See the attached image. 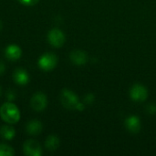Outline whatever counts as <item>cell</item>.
I'll return each mask as SVG.
<instances>
[{"mask_svg": "<svg viewBox=\"0 0 156 156\" xmlns=\"http://www.w3.org/2000/svg\"><path fill=\"white\" fill-rule=\"evenodd\" d=\"M84 101L86 104H92V102L94 101V96L90 93L87 94L84 98Z\"/></svg>", "mask_w": 156, "mask_h": 156, "instance_id": "cell-18", "label": "cell"}, {"mask_svg": "<svg viewBox=\"0 0 156 156\" xmlns=\"http://www.w3.org/2000/svg\"><path fill=\"white\" fill-rule=\"evenodd\" d=\"M5 71V66L2 60H0V75H2Z\"/></svg>", "mask_w": 156, "mask_h": 156, "instance_id": "cell-20", "label": "cell"}, {"mask_svg": "<svg viewBox=\"0 0 156 156\" xmlns=\"http://www.w3.org/2000/svg\"><path fill=\"white\" fill-rule=\"evenodd\" d=\"M60 101L62 105L69 110H76L78 103L80 102L78 96L70 90L64 89L60 93Z\"/></svg>", "mask_w": 156, "mask_h": 156, "instance_id": "cell-3", "label": "cell"}, {"mask_svg": "<svg viewBox=\"0 0 156 156\" xmlns=\"http://www.w3.org/2000/svg\"><path fill=\"white\" fill-rule=\"evenodd\" d=\"M24 154L27 156H41L42 148L40 144L33 139L27 140L23 145Z\"/></svg>", "mask_w": 156, "mask_h": 156, "instance_id": "cell-7", "label": "cell"}, {"mask_svg": "<svg viewBox=\"0 0 156 156\" xmlns=\"http://www.w3.org/2000/svg\"><path fill=\"white\" fill-rule=\"evenodd\" d=\"M5 56L9 60H17L22 56V49L16 44H10L5 48Z\"/></svg>", "mask_w": 156, "mask_h": 156, "instance_id": "cell-8", "label": "cell"}, {"mask_svg": "<svg viewBox=\"0 0 156 156\" xmlns=\"http://www.w3.org/2000/svg\"><path fill=\"white\" fill-rule=\"evenodd\" d=\"M1 96H2V88L0 86V98H1Z\"/></svg>", "mask_w": 156, "mask_h": 156, "instance_id": "cell-23", "label": "cell"}, {"mask_svg": "<svg viewBox=\"0 0 156 156\" xmlns=\"http://www.w3.org/2000/svg\"><path fill=\"white\" fill-rule=\"evenodd\" d=\"M69 58L71 60V62L75 65H84L87 60H88V56L86 54V52H84L83 50H73L70 54H69Z\"/></svg>", "mask_w": 156, "mask_h": 156, "instance_id": "cell-11", "label": "cell"}, {"mask_svg": "<svg viewBox=\"0 0 156 156\" xmlns=\"http://www.w3.org/2000/svg\"><path fill=\"white\" fill-rule=\"evenodd\" d=\"M130 96L133 101L136 102H142L147 99L148 91L144 86L141 84H134L130 90Z\"/></svg>", "mask_w": 156, "mask_h": 156, "instance_id": "cell-6", "label": "cell"}, {"mask_svg": "<svg viewBox=\"0 0 156 156\" xmlns=\"http://www.w3.org/2000/svg\"><path fill=\"white\" fill-rule=\"evenodd\" d=\"M2 27H3V24H2V22L0 21V31H1V29H2Z\"/></svg>", "mask_w": 156, "mask_h": 156, "instance_id": "cell-22", "label": "cell"}, {"mask_svg": "<svg viewBox=\"0 0 156 156\" xmlns=\"http://www.w3.org/2000/svg\"><path fill=\"white\" fill-rule=\"evenodd\" d=\"M43 130V124L37 120H31L26 125V132L31 136H37L41 133Z\"/></svg>", "mask_w": 156, "mask_h": 156, "instance_id": "cell-10", "label": "cell"}, {"mask_svg": "<svg viewBox=\"0 0 156 156\" xmlns=\"http://www.w3.org/2000/svg\"><path fill=\"white\" fill-rule=\"evenodd\" d=\"M84 108H85L84 104H82L81 102H79V103H78V105H77V107H76V110H78V111H80V112H81V111H83V110H84Z\"/></svg>", "mask_w": 156, "mask_h": 156, "instance_id": "cell-21", "label": "cell"}, {"mask_svg": "<svg viewBox=\"0 0 156 156\" xmlns=\"http://www.w3.org/2000/svg\"><path fill=\"white\" fill-rule=\"evenodd\" d=\"M58 64V57L54 53H45L40 56L37 61V65L40 69L44 71L53 70Z\"/></svg>", "mask_w": 156, "mask_h": 156, "instance_id": "cell-2", "label": "cell"}, {"mask_svg": "<svg viewBox=\"0 0 156 156\" xmlns=\"http://www.w3.org/2000/svg\"><path fill=\"white\" fill-rule=\"evenodd\" d=\"M30 105L32 109L36 112H39L44 111L48 105V98L46 94H44L43 92L35 93L30 100Z\"/></svg>", "mask_w": 156, "mask_h": 156, "instance_id": "cell-5", "label": "cell"}, {"mask_svg": "<svg viewBox=\"0 0 156 156\" xmlns=\"http://www.w3.org/2000/svg\"><path fill=\"white\" fill-rule=\"evenodd\" d=\"M0 136L4 140L11 141L16 136V130L11 125H4L0 128Z\"/></svg>", "mask_w": 156, "mask_h": 156, "instance_id": "cell-13", "label": "cell"}, {"mask_svg": "<svg viewBox=\"0 0 156 156\" xmlns=\"http://www.w3.org/2000/svg\"><path fill=\"white\" fill-rule=\"evenodd\" d=\"M19 109L12 102L7 101L1 105L0 107V117L4 122L8 124H15L20 120Z\"/></svg>", "mask_w": 156, "mask_h": 156, "instance_id": "cell-1", "label": "cell"}, {"mask_svg": "<svg viewBox=\"0 0 156 156\" xmlns=\"http://www.w3.org/2000/svg\"><path fill=\"white\" fill-rule=\"evenodd\" d=\"M13 80L17 85H21V86L27 85L29 81V74L24 69L17 68L13 72Z\"/></svg>", "mask_w": 156, "mask_h": 156, "instance_id": "cell-9", "label": "cell"}, {"mask_svg": "<svg viewBox=\"0 0 156 156\" xmlns=\"http://www.w3.org/2000/svg\"><path fill=\"white\" fill-rule=\"evenodd\" d=\"M45 146H46L48 151H50V152L56 151L59 146V139H58V137L54 135V134H51V135L48 136V138L46 139V142H45Z\"/></svg>", "mask_w": 156, "mask_h": 156, "instance_id": "cell-14", "label": "cell"}, {"mask_svg": "<svg viewBox=\"0 0 156 156\" xmlns=\"http://www.w3.org/2000/svg\"><path fill=\"white\" fill-rule=\"evenodd\" d=\"M125 126L130 133H137L141 130V121L137 116H130L125 121Z\"/></svg>", "mask_w": 156, "mask_h": 156, "instance_id": "cell-12", "label": "cell"}, {"mask_svg": "<svg viewBox=\"0 0 156 156\" xmlns=\"http://www.w3.org/2000/svg\"><path fill=\"white\" fill-rule=\"evenodd\" d=\"M48 41L54 48H60L64 45L66 37L59 28H52L48 33Z\"/></svg>", "mask_w": 156, "mask_h": 156, "instance_id": "cell-4", "label": "cell"}, {"mask_svg": "<svg viewBox=\"0 0 156 156\" xmlns=\"http://www.w3.org/2000/svg\"><path fill=\"white\" fill-rule=\"evenodd\" d=\"M18 2L24 5H27V6H31V5H36L38 0H18Z\"/></svg>", "mask_w": 156, "mask_h": 156, "instance_id": "cell-17", "label": "cell"}, {"mask_svg": "<svg viewBox=\"0 0 156 156\" xmlns=\"http://www.w3.org/2000/svg\"><path fill=\"white\" fill-rule=\"evenodd\" d=\"M148 111H149V112H150V113H152V114L155 113L156 106L154 105V104H150V105L148 106Z\"/></svg>", "mask_w": 156, "mask_h": 156, "instance_id": "cell-19", "label": "cell"}, {"mask_svg": "<svg viewBox=\"0 0 156 156\" xmlns=\"http://www.w3.org/2000/svg\"><path fill=\"white\" fill-rule=\"evenodd\" d=\"M16 92L13 90H8L5 93V98L8 101H13L16 99Z\"/></svg>", "mask_w": 156, "mask_h": 156, "instance_id": "cell-16", "label": "cell"}, {"mask_svg": "<svg viewBox=\"0 0 156 156\" xmlns=\"http://www.w3.org/2000/svg\"><path fill=\"white\" fill-rule=\"evenodd\" d=\"M15 154V150L5 144H0V156H13Z\"/></svg>", "mask_w": 156, "mask_h": 156, "instance_id": "cell-15", "label": "cell"}]
</instances>
